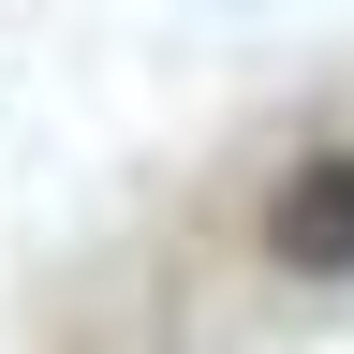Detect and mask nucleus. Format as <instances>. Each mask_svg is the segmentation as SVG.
I'll use <instances>...</instances> for the list:
<instances>
[{
    "instance_id": "nucleus-1",
    "label": "nucleus",
    "mask_w": 354,
    "mask_h": 354,
    "mask_svg": "<svg viewBox=\"0 0 354 354\" xmlns=\"http://www.w3.org/2000/svg\"><path fill=\"white\" fill-rule=\"evenodd\" d=\"M266 266H295V281H339L354 266V148H310L266 192Z\"/></svg>"
}]
</instances>
